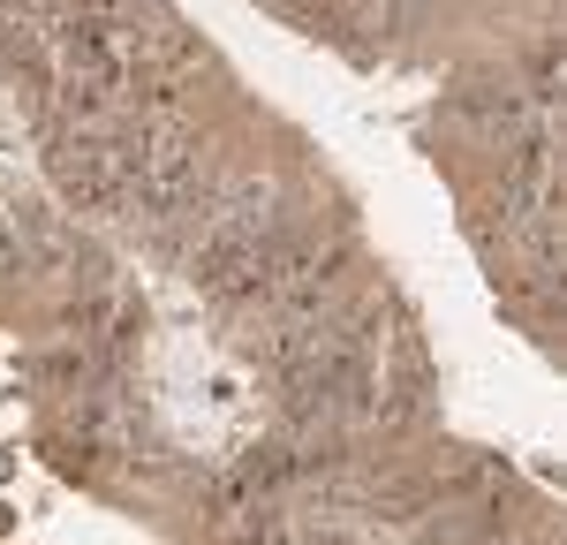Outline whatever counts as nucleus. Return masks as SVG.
I'll return each mask as SVG.
<instances>
[{
  "mask_svg": "<svg viewBox=\"0 0 567 545\" xmlns=\"http://www.w3.org/2000/svg\"><path fill=\"white\" fill-rule=\"evenodd\" d=\"M53 182H61V197H69L76 213H99V220L130 213L122 152H114V136H99V130H61L53 136Z\"/></svg>",
  "mask_w": 567,
  "mask_h": 545,
  "instance_id": "f257e3e1",
  "label": "nucleus"
}]
</instances>
